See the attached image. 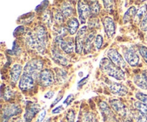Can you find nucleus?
<instances>
[{
	"mask_svg": "<svg viewBox=\"0 0 147 122\" xmlns=\"http://www.w3.org/2000/svg\"><path fill=\"white\" fill-rule=\"evenodd\" d=\"M100 68L103 73L117 80H121L125 78V73L123 70L112 63L110 59L106 57L102 59L100 63Z\"/></svg>",
	"mask_w": 147,
	"mask_h": 122,
	"instance_id": "nucleus-1",
	"label": "nucleus"
},
{
	"mask_svg": "<svg viewBox=\"0 0 147 122\" xmlns=\"http://www.w3.org/2000/svg\"><path fill=\"white\" fill-rule=\"evenodd\" d=\"M43 67V63L40 59H33L26 64L24 67V73L32 76L34 79L37 78L38 74L41 73Z\"/></svg>",
	"mask_w": 147,
	"mask_h": 122,
	"instance_id": "nucleus-2",
	"label": "nucleus"
},
{
	"mask_svg": "<svg viewBox=\"0 0 147 122\" xmlns=\"http://www.w3.org/2000/svg\"><path fill=\"white\" fill-rule=\"evenodd\" d=\"M34 32L38 46L37 51L40 53H43L47 44V34L45 28L42 26H39L35 29Z\"/></svg>",
	"mask_w": 147,
	"mask_h": 122,
	"instance_id": "nucleus-3",
	"label": "nucleus"
},
{
	"mask_svg": "<svg viewBox=\"0 0 147 122\" xmlns=\"http://www.w3.org/2000/svg\"><path fill=\"white\" fill-rule=\"evenodd\" d=\"M88 27L86 26L82 27L77 32L76 37V52L78 54H81L83 48H84L85 42L86 40V32Z\"/></svg>",
	"mask_w": 147,
	"mask_h": 122,
	"instance_id": "nucleus-4",
	"label": "nucleus"
},
{
	"mask_svg": "<svg viewBox=\"0 0 147 122\" xmlns=\"http://www.w3.org/2000/svg\"><path fill=\"white\" fill-rule=\"evenodd\" d=\"M107 55L111 60V61L114 63L116 66L120 68H125L126 66V61L123 58L120 53L116 49H110L107 52Z\"/></svg>",
	"mask_w": 147,
	"mask_h": 122,
	"instance_id": "nucleus-5",
	"label": "nucleus"
},
{
	"mask_svg": "<svg viewBox=\"0 0 147 122\" xmlns=\"http://www.w3.org/2000/svg\"><path fill=\"white\" fill-rule=\"evenodd\" d=\"M22 109L18 105L9 104L5 106L2 112V121L3 122H7L11 116H15L18 113H21Z\"/></svg>",
	"mask_w": 147,
	"mask_h": 122,
	"instance_id": "nucleus-6",
	"label": "nucleus"
},
{
	"mask_svg": "<svg viewBox=\"0 0 147 122\" xmlns=\"http://www.w3.org/2000/svg\"><path fill=\"white\" fill-rule=\"evenodd\" d=\"M55 41L57 44L60 46L61 50H63L65 53L70 54V53H73L74 51L75 45H74V42L72 39H69V40H63L62 37H57L56 36Z\"/></svg>",
	"mask_w": 147,
	"mask_h": 122,
	"instance_id": "nucleus-7",
	"label": "nucleus"
},
{
	"mask_svg": "<svg viewBox=\"0 0 147 122\" xmlns=\"http://www.w3.org/2000/svg\"><path fill=\"white\" fill-rule=\"evenodd\" d=\"M34 80L35 79L27 73H23L20 79L19 87L22 90H30L34 86Z\"/></svg>",
	"mask_w": 147,
	"mask_h": 122,
	"instance_id": "nucleus-8",
	"label": "nucleus"
},
{
	"mask_svg": "<svg viewBox=\"0 0 147 122\" xmlns=\"http://www.w3.org/2000/svg\"><path fill=\"white\" fill-rule=\"evenodd\" d=\"M39 79H40V83L42 86L45 87H49L54 83V75L52 70L49 69H45L43 70L40 73L39 75Z\"/></svg>",
	"mask_w": 147,
	"mask_h": 122,
	"instance_id": "nucleus-9",
	"label": "nucleus"
},
{
	"mask_svg": "<svg viewBox=\"0 0 147 122\" xmlns=\"http://www.w3.org/2000/svg\"><path fill=\"white\" fill-rule=\"evenodd\" d=\"M78 11L79 14V19L80 20V23L84 24L86 22V20L90 17L91 14V11H90V7L89 4H86L84 1H78Z\"/></svg>",
	"mask_w": 147,
	"mask_h": 122,
	"instance_id": "nucleus-10",
	"label": "nucleus"
},
{
	"mask_svg": "<svg viewBox=\"0 0 147 122\" xmlns=\"http://www.w3.org/2000/svg\"><path fill=\"white\" fill-rule=\"evenodd\" d=\"M103 24L107 37L112 38L116 33V24L113 19L110 17H105L103 19Z\"/></svg>",
	"mask_w": 147,
	"mask_h": 122,
	"instance_id": "nucleus-11",
	"label": "nucleus"
},
{
	"mask_svg": "<svg viewBox=\"0 0 147 122\" xmlns=\"http://www.w3.org/2000/svg\"><path fill=\"white\" fill-rule=\"evenodd\" d=\"M109 87L110 90L115 95L120 96H124L128 93V88L124 85L121 83L111 82L109 83Z\"/></svg>",
	"mask_w": 147,
	"mask_h": 122,
	"instance_id": "nucleus-12",
	"label": "nucleus"
},
{
	"mask_svg": "<svg viewBox=\"0 0 147 122\" xmlns=\"http://www.w3.org/2000/svg\"><path fill=\"white\" fill-rule=\"evenodd\" d=\"M110 105L112 109L118 114L123 116V117L126 116V114H127V108L121 100H118V99H113L110 101Z\"/></svg>",
	"mask_w": 147,
	"mask_h": 122,
	"instance_id": "nucleus-13",
	"label": "nucleus"
},
{
	"mask_svg": "<svg viewBox=\"0 0 147 122\" xmlns=\"http://www.w3.org/2000/svg\"><path fill=\"white\" fill-rule=\"evenodd\" d=\"M125 60L131 66H136L139 63V57L134 50L131 49L126 50L124 52Z\"/></svg>",
	"mask_w": 147,
	"mask_h": 122,
	"instance_id": "nucleus-14",
	"label": "nucleus"
},
{
	"mask_svg": "<svg viewBox=\"0 0 147 122\" xmlns=\"http://www.w3.org/2000/svg\"><path fill=\"white\" fill-rule=\"evenodd\" d=\"M40 110V106L37 104L31 103L29 106H27L26 109V112L24 113V122H30L34 116L37 114V112Z\"/></svg>",
	"mask_w": 147,
	"mask_h": 122,
	"instance_id": "nucleus-15",
	"label": "nucleus"
},
{
	"mask_svg": "<svg viewBox=\"0 0 147 122\" xmlns=\"http://www.w3.org/2000/svg\"><path fill=\"white\" fill-rule=\"evenodd\" d=\"M52 54H53V58L55 62L58 63L59 65H61L63 66L67 65L68 63L67 59L62 54L60 50L57 48H53L52 50Z\"/></svg>",
	"mask_w": 147,
	"mask_h": 122,
	"instance_id": "nucleus-16",
	"label": "nucleus"
},
{
	"mask_svg": "<svg viewBox=\"0 0 147 122\" xmlns=\"http://www.w3.org/2000/svg\"><path fill=\"white\" fill-rule=\"evenodd\" d=\"M22 71V67L20 64H15L12 66L10 70V77L13 83H17L19 79H20V76Z\"/></svg>",
	"mask_w": 147,
	"mask_h": 122,
	"instance_id": "nucleus-17",
	"label": "nucleus"
},
{
	"mask_svg": "<svg viewBox=\"0 0 147 122\" xmlns=\"http://www.w3.org/2000/svg\"><path fill=\"white\" fill-rule=\"evenodd\" d=\"M94 38H95V31H93L88 34V36L87 38H86V42H85L84 48H83L85 54H88V53H89L90 51H91L92 44H93V40H94Z\"/></svg>",
	"mask_w": 147,
	"mask_h": 122,
	"instance_id": "nucleus-18",
	"label": "nucleus"
},
{
	"mask_svg": "<svg viewBox=\"0 0 147 122\" xmlns=\"http://www.w3.org/2000/svg\"><path fill=\"white\" fill-rule=\"evenodd\" d=\"M79 27V22L76 18H72L67 22V30L70 34H74L77 32Z\"/></svg>",
	"mask_w": 147,
	"mask_h": 122,
	"instance_id": "nucleus-19",
	"label": "nucleus"
},
{
	"mask_svg": "<svg viewBox=\"0 0 147 122\" xmlns=\"http://www.w3.org/2000/svg\"><path fill=\"white\" fill-rule=\"evenodd\" d=\"M136 12H137V10H136V7H131L127 11H126V13L124 14L123 17V21L124 24L128 23L129 22H130L131 20L133 18H134L135 16H136Z\"/></svg>",
	"mask_w": 147,
	"mask_h": 122,
	"instance_id": "nucleus-20",
	"label": "nucleus"
},
{
	"mask_svg": "<svg viewBox=\"0 0 147 122\" xmlns=\"http://www.w3.org/2000/svg\"><path fill=\"white\" fill-rule=\"evenodd\" d=\"M60 12L63 14L64 17L67 18V17H71L74 13V9L70 3H64L61 7V11Z\"/></svg>",
	"mask_w": 147,
	"mask_h": 122,
	"instance_id": "nucleus-21",
	"label": "nucleus"
},
{
	"mask_svg": "<svg viewBox=\"0 0 147 122\" xmlns=\"http://www.w3.org/2000/svg\"><path fill=\"white\" fill-rule=\"evenodd\" d=\"M135 84L143 90H147V81L142 75H136L134 78Z\"/></svg>",
	"mask_w": 147,
	"mask_h": 122,
	"instance_id": "nucleus-22",
	"label": "nucleus"
},
{
	"mask_svg": "<svg viewBox=\"0 0 147 122\" xmlns=\"http://www.w3.org/2000/svg\"><path fill=\"white\" fill-rule=\"evenodd\" d=\"M146 11H147V5L146 4H144L142 7H140V8L138 9L136 16H135L134 17L135 22L139 23L140 21H142L145 15L147 14Z\"/></svg>",
	"mask_w": 147,
	"mask_h": 122,
	"instance_id": "nucleus-23",
	"label": "nucleus"
},
{
	"mask_svg": "<svg viewBox=\"0 0 147 122\" xmlns=\"http://www.w3.org/2000/svg\"><path fill=\"white\" fill-rule=\"evenodd\" d=\"M56 71V79L59 83H63L67 79V73L62 69H55Z\"/></svg>",
	"mask_w": 147,
	"mask_h": 122,
	"instance_id": "nucleus-24",
	"label": "nucleus"
},
{
	"mask_svg": "<svg viewBox=\"0 0 147 122\" xmlns=\"http://www.w3.org/2000/svg\"><path fill=\"white\" fill-rule=\"evenodd\" d=\"M90 4H89V7H90V11L91 14L93 16H96L99 14L100 10V7L99 2L98 1H90Z\"/></svg>",
	"mask_w": 147,
	"mask_h": 122,
	"instance_id": "nucleus-25",
	"label": "nucleus"
},
{
	"mask_svg": "<svg viewBox=\"0 0 147 122\" xmlns=\"http://www.w3.org/2000/svg\"><path fill=\"white\" fill-rule=\"evenodd\" d=\"M132 114H133L134 118L136 119L137 122H147V116L146 115L141 113L138 110L133 111Z\"/></svg>",
	"mask_w": 147,
	"mask_h": 122,
	"instance_id": "nucleus-26",
	"label": "nucleus"
},
{
	"mask_svg": "<svg viewBox=\"0 0 147 122\" xmlns=\"http://www.w3.org/2000/svg\"><path fill=\"white\" fill-rule=\"evenodd\" d=\"M134 106L136 109V110L139 111L141 113L146 115L147 116V106L146 105L144 104V103L141 101H136L134 103Z\"/></svg>",
	"mask_w": 147,
	"mask_h": 122,
	"instance_id": "nucleus-27",
	"label": "nucleus"
},
{
	"mask_svg": "<svg viewBox=\"0 0 147 122\" xmlns=\"http://www.w3.org/2000/svg\"><path fill=\"white\" fill-rule=\"evenodd\" d=\"M42 20L47 24L50 25L53 22V17H52L51 11L50 10H46L42 15Z\"/></svg>",
	"mask_w": 147,
	"mask_h": 122,
	"instance_id": "nucleus-28",
	"label": "nucleus"
},
{
	"mask_svg": "<svg viewBox=\"0 0 147 122\" xmlns=\"http://www.w3.org/2000/svg\"><path fill=\"white\" fill-rule=\"evenodd\" d=\"M99 107H100V110H101V111L103 112V113L104 115L109 116V115L111 114V111L110 110V108L109 107V106H108V104L106 102H100V103H99Z\"/></svg>",
	"mask_w": 147,
	"mask_h": 122,
	"instance_id": "nucleus-29",
	"label": "nucleus"
},
{
	"mask_svg": "<svg viewBox=\"0 0 147 122\" xmlns=\"http://www.w3.org/2000/svg\"><path fill=\"white\" fill-rule=\"evenodd\" d=\"M103 4H104L105 9L106 11H109V13H112L114 9V1H103Z\"/></svg>",
	"mask_w": 147,
	"mask_h": 122,
	"instance_id": "nucleus-30",
	"label": "nucleus"
},
{
	"mask_svg": "<svg viewBox=\"0 0 147 122\" xmlns=\"http://www.w3.org/2000/svg\"><path fill=\"white\" fill-rule=\"evenodd\" d=\"M103 37H102L101 35H100V34L96 36L94 41V44L96 50H100V47H101L102 45H103Z\"/></svg>",
	"mask_w": 147,
	"mask_h": 122,
	"instance_id": "nucleus-31",
	"label": "nucleus"
},
{
	"mask_svg": "<svg viewBox=\"0 0 147 122\" xmlns=\"http://www.w3.org/2000/svg\"><path fill=\"white\" fill-rule=\"evenodd\" d=\"M88 27L90 29H93V28H96V27H99L98 19L96 18V17H93L92 19H90L88 22Z\"/></svg>",
	"mask_w": 147,
	"mask_h": 122,
	"instance_id": "nucleus-32",
	"label": "nucleus"
},
{
	"mask_svg": "<svg viewBox=\"0 0 147 122\" xmlns=\"http://www.w3.org/2000/svg\"><path fill=\"white\" fill-rule=\"evenodd\" d=\"M68 30L65 28L64 27H60L56 30V32H57V37H60L63 38L64 37H65L67 35V34L68 33Z\"/></svg>",
	"mask_w": 147,
	"mask_h": 122,
	"instance_id": "nucleus-33",
	"label": "nucleus"
},
{
	"mask_svg": "<svg viewBox=\"0 0 147 122\" xmlns=\"http://www.w3.org/2000/svg\"><path fill=\"white\" fill-rule=\"evenodd\" d=\"M54 20L56 24L60 25L64 22V16L63 15L61 12H57L54 17Z\"/></svg>",
	"mask_w": 147,
	"mask_h": 122,
	"instance_id": "nucleus-34",
	"label": "nucleus"
},
{
	"mask_svg": "<svg viewBox=\"0 0 147 122\" xmlns=\"http://www.w3.org/2000/svg\"><path fill=\"white\" fill-rule=\"evenodd\" d=\"M136 98L139 100H140L141 102L145 104L147 106V95L144 94L143 93H141V92H139L136 94Z\"/></svg>",
	"mask_w": 147,
	"mask_h": 122,
	"instance_id": "nucleus-35",
	"label": "nucleus"
},
{
	"mask_svg": "<svg viewBox=\"0 0 147 122\" xmlns=\"http://www.w3.org/2000/svg\"><path fill=\"white\" fill-rule=\"evenodd\" d=\"M13 95H14L13 94V91L9 88H5V90H4V93H3V97H4V98L5 99V100H9V99L12 97Z\"/></svg>",
	"mask_w": 147,
	"mask_h": 122,
	"instance_id": "nucleus-36",
	"label": "nucleus"
},
{
	"mask_svg": "<svg viewBox=\"0 0 147 122\" xmlns=\"http://www.w3.org/2000/svg\"><path fill=\"white\" fill-rule=\"evenodd\" d=\"M75 118H76V114H75L74 111L70 109L67 111V122H74Z\"/></svg>",
	"mask_w": 147,
	"mask_h": 122,
	"instance_id": "nucleus-37",
	"label": "nucleus"
},
{
	"mask_svg": "<svg viewBox=\"0 0 147 122\" xmlns=\"http://www.w3.org/2000/svg\"><path fill=\"white\" fill-rule=\"evenodd\" d=\"M139 53H140L141 55L145 60V62L147 63V47L145 46H142L139 47Z\"/></svg>",
	"mask_w": 147,
	"mask_h": 122,
	"instance_id": "nucleus-38",
	"label": "nucleus"
},
{
	"mask_svg": "<svg viewBox=\"0 0 147 122\" xmlns=\"http://www.w3.org/2000/svg\"><path fill=\"white\" fill-rule=\"evenodd\" d=\"M140 28L142 31H147V14L141 22Z\"/></svg>",
	"mask_w": 147,
	"mask_h": 122,
	"instance_id": "nucleus-39",
	"label": "nucleus"
},
{
	"mask_svg": "<svg viewBox=\"0 0 147 122\" xmlns=\"http://www.w3.org/2000/svg\"><path fill=\"white\" fill-rule=\"evenodd\" d=\"M46 116V110L45 109H43L40 113V116H39L38 119H37V122H42L43 121V119H45V116Z\"/></svg>",
	"mask_w": 147,
	"mask_h": 122,
	"instance_id": "nucleus-40",
	"label": "nucleus"
},
{
	"mask_svg": "<svg viewBox=\"0 0 147 122\" xmlns=\"http://www.w3.org/2000/svg\"><path fill=\"white\" fill-rule=\"evenodd\" d=\"M88 77H89V75H87V77H86V78H84L82 79V80H80V81L78 83V87L80 88V87H81L82 86H83V85H84L85 83H86V82H87Z\"/></svg>",
	"mask_w": 147,
	"mask_h": 122,
	"instance_id": "nucleus-41",
	"label": "nucleus"
},
{
	"mask_svg": "<svg viewBox=\"0 0 147 122\" xmlns=\"http://www.w3.org/2000/svg\"><path fill=\"white\" fill-rule=\"evenodd\" d=\"M73 98H74V97H73V94L69 95V96L67 97V98H66V100H65V102H64V103L66 104V106L69 105V103H70V102H71V101H70V100H73Z\"/></svg>",
	"mask_w": 147,
	"mask_h": 122,
	"instance_id": "nucleus-42",
	"label": "nucleus"
},
{
	"mask_svg": "<svg viewBox=\"0 0 147 122\" xmlns=\"http://www.w3.org/2000/svg\"><path fill=\"white\" fill-rule=\"evenodd\" d=\"M54 94H55L54 91H49V92H47L45 95V98H47V99H50L53 97Z\"/></svg>",
	"mask_w": 147,
	"mask_h": 122,
	"instance_id": "nucleus-43",
	"label": "nucleus"
},
{
	"mask_svg": "<svg viewBox=\"0 0 147 122\" xmlns=\"http://www.w3.org/2000/svg\"><path fill=\"white\" fill-rule=\"evenodd\" d=\"M63 110V106H57V108H55V109H53V113H60V112H61Z\"/></svg>",
	"mask_w": 147,
	"mask_h": 122,
	"instance_id": "nucleus-44",
	"label": "nucleus"
},
{
	"mask_svg": "<svg viewBox=\"0 0 147 122\" xmlns=\"http://www.w3.org/2000/svg\"><path fill=\"white\" fill-rule=\"evenodd\" d=\"M62 97H63V95H60V96H59L58 98H56L55 100V101L53 102V106H54V105H55L56 103H58V102H59V100H60V99L62 98Z\"/></svg>",
	"mask_w": 147,
	"mask_h": 122,
	"instance_id": "nucleus-45",
	"label": "nucleus"
},
{
	"mask_svg": "<svg viewBox=\"0 0 147 122\" xmlns=\"http://www.w3.org/2000/svg\"><path fill=\"white\" fill-rule=\"evenodd\" d=\"M142 75H143V77L144 78L145 80H146V81H147V70H144L143 73H142Z\"/></svg>",
	"mask_w": 147,
	"mask_h": 122,
	"instance_id": "nucleus-46",
	"label": "nucleus"
},
{
	"mask_svg": "<svg viewBox=\"0 0 147 122\" xmlns=\"http://www.w3.org/2000/svg\"><path fill=\"white\" fill-rule=\"evenodd\" d=\"M122 122H133V121L131 119H129V118H124V119L122 120Z\"/></svg>",
	"mask_w": 147,
	"mask_h": 122,
	"instance_id": "nucleus-47",
	"label": "nucleus"
}]
</instances>
